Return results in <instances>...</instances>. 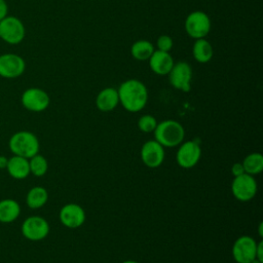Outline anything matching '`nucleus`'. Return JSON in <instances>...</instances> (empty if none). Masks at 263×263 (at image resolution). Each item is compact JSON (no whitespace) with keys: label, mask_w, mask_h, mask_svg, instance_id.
I'll use <instances>...</instances> for the list:
<instances>
[{"label":"nucleus","mask_w":263,"mask_h":263,"mask_svg":"<svg viewBox=\"0 0 263 263\" xmlns=\"http://www.w3.org/2000/svg\"><path fill=\"white\" fill-rule=\"evenodd\" d=\"M156 44H157V48H158L157 50L170 52L171 49L173 48L174 42H173V39L168 35H160L156 41Z\"/></svg>","instance_id":"obj_25"},{"label":"nucleus","mask_w":263,"mask_h":263,"mask_svg":"<svg viewBox=\"0 0 263 263\" xmlns=\"http://www.w3.org/2000/svg\"><path fill=\"white\" fill-rule=\"evenodd\" d=\"M7 158L5 156L0 155V168H5L7 165Z\"/></svg>","instance_id":"obj_29"},{"label":"nucleus","mask_w":263,"mask_h":263,"mask_svg":"<svg viewBox=\"0 0 263 263\" xmlns=\"http://www.w3.org/2000/svg\"><path fill=\"white\" fill-rule=\"evenodd\" d=\"M179 146L180 147L176 154L177 163L183 168L193 167L200 159V146L194 141H187L184 143L182 142Z\"/></svg>","instance_id":"obj_9"},{"label":"nucleus","mask_w":263,"mask_h":263,"mask_svg":"<svg viewBox=\"0 0 263 263\" xmlns=\"http://www.w3.org/2000/svg\"><path fill=\"white\" fill-rule=\"evenodd\" d=\"M6 168L10 177L17 180L26 179L30 175L29 159L22 156L13 155L12 157H10L7 160Z\"/></svg>","instance_id":"obj_17"},{"label":"nucleus","mask_w":263,"mask_h":263,"mask_svg":"<svg viewBox=\"0 0 263 263\" xmlns=\"http://www.w3.org/2000/svg\"><path fill=\"white\" fill-rule=\"evenodd\" d=\"M122 263H139L138 261H135V260H125L123 261Z\"/></svg>","instance_id":"obj_31"},{"label":"nucleus","mask_w":263,"mask_h":263,"mask_svg":"<svg viewBox=\"0 0 263 263\" xmlns=\"http://www.w3.org/2000/svg\"><path fill=\"white\" fill-rule=\"evenodd\" d=\"M157 125L156 118L150 114H145L140 117L138 120V127L143 133H152L154 132Z\"/></svg>","instance_id":"obj_24"},{"label":"nucleus","mask_w":263,"mask_h":263,"mask_svg":"<svg viewBox=\"0 0 263 263\" xmlns=\"http://www.w3.org/2000/svg\"><path fill=\"white\" fill-rule=\"evenodd\" d=\"M154 140L162 147L173 148L179 146L185 137L183 125L173 119H166L157 123L154 129Z\"/></svg>","instance_id":"obj_2"},{"label":"nucleus","mask_w":263,"mask_h":263,"mask_svg":"<svg viewBox=\"0 0 263 263\" xmlns=\"http://www.w3.org/2000/svg\"><path fill=\"white\" fill-rule=\"evenodd\" d=\"M22 233L29 240H41L49 233V224L40 216H31L23 222Z\"/></svg>","instance_id":"obj_8"},{"label":"nucleus","mask_w":263,"mask_h":263,"mask_svg":"<svg viewBox=\"0 0 263 263\" xmlns=\"http://www.w3.org/2000/svg\"><path fill=\"white\" fill-rule=\"evenodd\" d=\"M140 155L146 166L156 168L160 166L164 160V147L155 140H149L143 144Z\"/></svg>","instance_id":"obj_11"},{"label":"nucleus","mask_w":263,"mask_h":263,"mask_svg":"<svg viewBox=\"0 0 263 263\" xmlns=\"http://www.w3.org/2000/svg\"><path fill=\"white\" fill-rule=\"evenodd\" d=\"M25 37V28L22 22L14 16H7L0 21V38L10 44L20 43Z\"/></svg>","instance_id":"obj_10"},{"label":"nucleus","mask_w":263,"mask_h":263,"mask_svg":"<svg viewBox=\"0 0 263 263\" xmlns=\"http://www.w3.org/2000/svg\"><path fill=\"white\" fill-rule=\"evenodd\" d=\"M256 259L261 261L263 263V241L260 240L257 242V249H256Z\"/></svg>","instance_id":"obj_27"},{"label":"nucleus","mask_w":263,"mask_h":263,"mask_svg":"<svg viewBox=\"0 0 263 263\" xmlns=\"http://www.w3.org/2000/svg\"><path fill=\"white\" fill-rule=\"evenodd\" d=\"M168 80L173 87L182 91H189L192 81V69L186 62H178L174 64L170 71Z\"/></svg>","instance_id":"obj_7"},{"label":"nucleus","mask_w":263,"mask_h":263,"mask_svg":"<svg viewBox=\"0 0 263 263\" xmlns=\"http://www.w3.org/2000/svg\"><path fill=\"white\" fill-rule=\"evenodd\" d=\"M119 104L118 91L114 87L102 89L96 98V106L102 112H110Z\"/></svg>","instance_id":"obj_16"},{"label":"nucleus","mask_w":263,"mask_h":263,"mask_svg":"<svg viewBox=\"0 0 263 263\" xmlns=\"http://www.w3.org/2000/svg\"><path fill=\"white\" fill-rule=\"evenodd\" d=\"M258 185L254 178L249 174H242L234 177L231 183V192L239 201H249L257 193Z\"/></svg>","instance_id":"obj_5"},{"label":"nucleus","mask_w":263,"mask_h":263,"mask_svg":"<svg viewBox=\"0 0 263 263\" xmlns=\"http://www.w3.org/2000/svg\"><path fill=\"white\" fill-rule=\"evenodd\" d=\"M29 165L30 174H33L35 177L44 176L48 170V163L46 158L38 153L29 158Z\"/></svg>","instance_id":"obj_23"},{"label":"nucleus","mask_w":263,"mask_h":263,"mask_svg":"<svg viewBox=\"0 0 263 263\" xmlns=\"http://www.w3.org/2000/svg\"><path fill=\"white\" fill-rule=\"evenodd\" d=\"M60 221L67 228L75 229L83 225L85 221V212L77 203H67L60 210Z\"/></svg>","instance_id":"obj_13"},{"label":"nucleus","mask_w":263,"mask_h":263,"mask_svg":"<svg viewBox=\"0 0 263 263\" xmlns=\"http://www.w3.org/2000/svg\"><path fill=\"white\" fill-rule=\"evenodd\" d=\"M154 52L153 44L148 40H138L130 47V53L138 61H148Z\"/></svg>","instance_id":"obj_22"},{"label":"nucleus","mask_w":263,"mask_h":263,"mask_svg":"<svg viewBox=\"0 0 263 263\" xmlns=\"http://www.w3.org/2000/svg\"><path fill=\"white\" fill-rule=\"evenodd\" d=\"M8 146L14 155L27 159L36 155L40 148L37 137L33 133L27 130H21L13 134L9 139Z\"/></svg>","instance_id":"obj_3"},{"label":"nucleus","mask_w":263,"mask_h":263,"mask_svg":"<svg viewBox=\"0 0 263 263\" xmlns=\"http://www.w3.org/2000/svg\"><path fill=\"white\" fill-rule=\"evenodd\" d=\"M50 103L49 96L40 88L32 87L24 91L22 96L23 106L33 112L44 111Z\"/></svg>","instance_id":"obj_12"},{"label":"nucleus","mask_w":263,"mask_h":263,"mask_svg":"<svg viewBox=\"0 0 263 263\" xmlns=\"http://www.w3.org/2000/svg\"><path fill=\"white\" fill-rule=\"evenodd\" d=\"M148 61L151 70L160 76L167 75L175 64L170 52L160 50H154Z\"/></svg>","instance_id":"obj_15"},{"label":"nucleus","mask_w":263,"mask_h":263,"mask_svg":"<svg viewBox=\"0 0 263 263\" xmlns=\"http://www.w3.org/2000/svg\"><path fill=\"white\" fill-rule=\"evenodd\" d=\"M231 174L233 175V177H237V176H240V175L245 174V170H243L242 163L241 162H235L231 166Z\"/></svg>","instance_id":"obj_26"},{"label":"nucleus","mask_w":263,"mask_h":263,"mask_svg":"<svg viewBox=\"0 0 263 263\" xmlns=\"http://www.w3.org/2000/svg\"><path fill=\"white\" fill-rule=\"evenodd\" d=\"M48 199L47 190L41 186H35L29 190L26 196L27 205L31 209L42 208Z\"/></svg>","instance_id":"obj_20"},{"label":"nucleus","mask_w":263,"mask_h":263,"mask_svg":"<svg viewBox=\"0 0 263 263\" xmlns=\"http://www.w3.org/2000/svg\"><path fill=\"white\" fill-rule=\"evenodd\" d=\"M117 91L119 103L128 112L141 111L148 102L147 87L138 79L125 80L120 84Z\"/></svg>","instance_id":"obj_1"},{"label":"nucleus","mask_w":263,"mask_h":263,"mask_svg":"<svg viewBox=\"0 0 263 263\" xmlns=\"http://www.w3.org/2000/svg\"><path fill=\"white\" fill-rule=\"evenodd\" d=\"M7 13V5L4 0H0V21L6 16Z\"/></svg>","instance_id":"obj_28"},{"label":"nucleus","mask_w":263,"mask_h":263,"mask_svg":"<svg viewBox=\"0 0 263 263\" xmlns=\"http://www.w3.org/2000/svg\"><path fill=\"white\" fill-rule=\"evenodd\" d=\"M258 232H259V236L262 237L263 236V223L260 222L259 226H258Z\"/></svg>","instance_id":"obj_30"},{"label":"nucleus","mask_w":263,"mask_h":263,"mask_svg":"<svg viewBox=\"0 0 263 263\" xmlns=\"http://www.w3.org/2000/svg\"><path fill=\"white\" fill-rule=\"evenodd\" d=\"M242 166L246 174L255 176L263 171V156L259 152H253L247 155L242 160Z\"/></svg>","instance_id":"obj_21"},{"label":"nucleus","mask_w":263,"mask_h":263,"mask_svg":"<svg viewBox=\"0 0 263 263\" xmlns=\"http://www.w3.org/2000/svg\"><path fill=\"white\" fill-rule=\"evenodd\" d=\"M21 214V206L14 199L0 200V222L10 223L15 221Z\"/></svg>","instance_id":"obj_18"},{"label":"nucleus","mask_w":263,"mask_h":263,"mask_svg":"<svg viewBox=\"0 0 263 263\" xmlns=\"http://www.w3.org/2000/svg\"><path fill=\"white\" fill-rule=\"evenodd\" d=\"M25 67L24 60L16 54L7 53L0 57V76L2 77H18L24 73Z\"/></svg>","instance_id":"obj_14"},{"label":"nucleus","mask_w":263,"mask_h":263,"mask_svg":"<svg viewBox=\"0 0 263 263\" xmlns=\"http://www.w3.org/2000/svg\"><path fill=\"white\" fill-rule=\"evenodd\" d=\"M192 53L195 61L204 64L212 60L214 55V49L212 44L204 38L195 39L192 47Z\"/></svg>","instance_id":"obj_19"},{"label":"nucleus","mask_w":263,"mask_h":263,"mask_svg":"<svg viewBox=\"0 0 263 263\" xmlns=\"http://www.w3.org/2000/svg\"><path fill=\"white\" fill-rule=\"evenodd\" d=\"M257 241L249 235L239 236L232 246V256L236 263H251L256 258Z\"/></svg>","instance_id":"obj_6"},{"label":"nucleus","mask_w":263,"mask_h":263,"mask_svg":"<svg viewBox=\"0 0 263 263\" xmlns=\"http://www.w3.org/2000/svg\"><path fill=\"white\" fill-rule=\"evenodd\" d=\"M211 30V20L209 15L200 10L189 13L185 20V31L193 39L204 38Z\"/></svg>","instance_id":"obj_4"}]
</instances>
